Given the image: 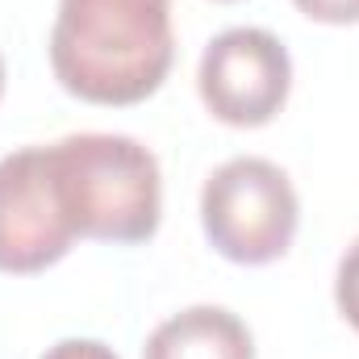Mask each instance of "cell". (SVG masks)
I'll use <instances>...</instances> for the list:
<instances>
[{"label": "cell", "mask_w": 359, "mask_h": 359, "mask_svg": "<svg viewBox=\"0 0 359 359\" xmlns=\"http://www.w3.org/2000/svg\"><path fill=\"white\" fill-rule=\"evenodd\" d=\"M334 305L347 318V326L359 330V238L339 259V271H334Z\"/></svg>", "instance_id": "7"}, {"label": "cell", "mask_w": 359, "mask_h": 359, "mask_svg": "<svg viewBox=\"0 0 359 359\" xmlns=\"http://www.w3.org/2000/svg\"><path fill=\"white\" fill-rule=\"evenodd\" d=\"M0 96H4V59H0Z\"/></svg>", "instance_id": "10"}, {"label": "cell", "mask_w": 359, "mask_h": 359, "mask_svg": "<svg viewBox=\"0 0 359 359\" xmlns=\"http://www.w3.org/2000/svg\"><path fill=\"white\" fill-rule=\"evenodd\" d=\"M50 72L88 104H138L163 88L176 59L172 0H59Z\"/></svg>", "instance_id": "1"}, {"label": "cell", "mask_w": 359, "mask_h": 359, "mask_svg": "<svg viewBox=\"0 0 359 359\" xmlns=\"http://www.w3.org/2000/svg\"><path fill=\"white\" fill-rule=\"evenodd\" d=\"M42 359H121V355L100 339H59L55 347L42 351Z\"/></svg>", "instance_id": "9"}, {"label": "cell", "mask_w": 359, "mask_h": 359, "mask_svg": "<svg viewBox=\"0 0 359 359\" xmlns=\"http://www.w3.org/2000/svg\"><path fill=\"white\" fill-rule=\"evenodd\" d=\"M196 92L222 126L234 130L268 126L292 92L288 46L259 25L222 29L201 55Z\"/></svg>", "instance_id": "4"}, {"label": "cell", "mask_w": 359, "mask_h": 359, "mask_svg": "<svg viewBox=\"0 0 359 359\" xmlns=\"http://www.w3.org/2000/svg\"><path fill=\"white\" fill-rule=\"evenodd\" d=\"M222 4H230V0H222Z\"/></svg>", "instance_id": "11"}, {"label": "cell", "mask_w": 359, "mask_h": 359, "mask_svg": "<svg viewBox=\"0 0 359 359\" xmlns=\"http://www.w3.org/2000/svg\"><path fill=\"white\" fill-rule=\"evenodd\" d=\"M142 359H255V334L222 305H188L151 330Z\"/></svg>", "instance_id": "6"}, {"label": "cell", "mask_w": 359, "mask_h": 359, "mask_svg": "<svg viewBox=\"0 0 359 359\" xmlns=\"http://www.w3.org/2000/svg\"><path fill=\"white\" fill-rule=\"evenodd\" d=\"M301 222V201L292 180L271 159L238 155L226 159L201 188V226L209 247L243 268L276 264Z\"/></svg>", "instance_id": "3"}, {"label": "cell", "mask_w": 359, "mask_h": 359, "mask_svg": "<svg viewBox=\"0 0 359 359\" xmlns=\"http://www.w3.org/2000/svg\"><path fill=\"white\" fill-rule=\"evenodd\" d=\"M292 4L322 25H359V0H292Z\"/></svg>", "instance_id": "8"}, {"label": "cell", "mask_w": 359, "mask_h": 359, "mask_svg": "<svg viewBox=\"0 0 359 359\" xmlns=\"http://www.w3.org/2000/svg\"><path fill=\"white\" fill-rule=\"evenodd\" d=\"M59 205L80 238L147 243L163 217V176L130 134H67L46 147Z\"/></svg>", "instance_id": "2"}, {"label": "cell", "mask_w": 359, "mask_h": 359, "mask_svg": "<svg viewBox=\"0 0 359 359\" xmlns=\"http://www.w3.org/2000/svg\"><path fill=\"white\" fill-rule=\"evenodd\" d=\"M76 226L67 222L46 147H21L0 159V271L34 276L55 268L72 243Z\"/></svg>", "instance_id": "5"}]
</instances>
